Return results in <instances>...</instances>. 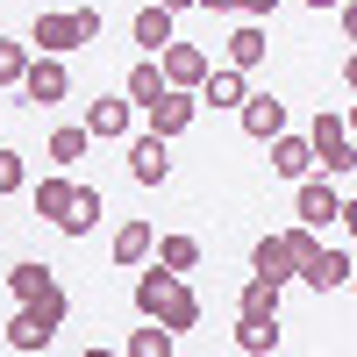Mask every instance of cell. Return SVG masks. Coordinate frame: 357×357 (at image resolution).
Here are the masks:
<instances>
[{"mask_svg": "<svg viewBox=\"0 0 357 357\" xmlns=\"http://www.w3.org/2000/svg\"><path fill=\"white\" fill-rule=\"evenodd\" d=\"M22 93L36 100V107H57V100H72V72H65V57H29L22 65Z\"/></svg>", "mask_w": 357, "mask_h": 357, "instance_id": "cell-3", "label": "cell"}, {"mask_svg": "<svg viewBox=\"0 0 357 357\" xmlns=\"http://www.w3.org/2000/svg\"><path fill=\"white\" fill-rule=\"evenodd\" d=\"M264 143H272V172H279V178H307V172H314V151H307V136L279 129V136H264Z\"/></svg>", "mask_w": 357, "mask_h": 357, "instance_id": "cell-13", "label": "cell"}, {"mask_svg": "<svg viewBox=\"0 0 357 357\" xmlns=\"http://www.w3.org/2000/svg\"><path fill=\"white\" fill-rule=\"evenodd\" d=\"M22 65H29V43L0 36V86H22Z\"/></svg>", "mask_w": 357, "mask_h": 357, "instance_id": "cell-30", "label": "cell"}, {"mask_svg": "<svg viewBox=\"0 0 357 357\" xmlns=\"http://www.w3.org/2000/svg\"><path fill=\"white\" fill-rule=\"evenodd\" d=\"M236 314H279V286H264V279H250L243 293H236Z\"/></svg>", "mask_w": 357, "mask_h": 357, "instance_id": "cell-29", "label": "cell"}, {"mask_svg": "<svg viewBox=\"0 0 357 357\" xmlns=\"http://www.w3.org/2000/svg\"><path fill=\"white\" fill-rule=\"evenodd\" d=\"M264 50H272V43H264V29H257L250 15L229 29V65H236V72H257V65H264Z\"/></svg>", "mask_w": 357, "mask_h": 357, "instance_id": "cell-16", "label": "cell"}, {"mask_svg": "<svg viewBox=\"0 0 357 357\" xmlns=\"http://www.w3.org/2000/svg\"><path fill=\"white\" fill-rule=\"evenodd\" d=\"M65 207H72V178H65V172H50L43 186H36V215H43V222H57Z\"/></svg>", "mask_w": 357, "mask_h": 357, "instance_id": "cell-26", "label": "cell"}, {"mask_svg": "<svg viewBox=\"0 0 357 357\" xmlns=\"http://www.w3.org/2000/svg\"><path fill=\"white\" fill-rule=\"evenodd\" d=\"M236 350L272 357V350H279V314H236Z\"/></svg>", "mask_w": 357, "mask_h": 357, "instance_id": "cell-17", "label": "cell"}, {"mask_svg": "<svg viewBox=\"0 0 357 357\" xmlns=\"http://www.w3.org/2000/svg\"><path fill=\"white\" fill-rule=\"evenodd\" d=\"M100 215H107L100 193H93V186H72V207H65L50 229H65V236H93V229H100Z\"/></svg>", "mask_w": 357, "mask_h": 357, "instance_id": "cell-15", "label": "cell"}, {"mask_svg": "<svg viewBox=\"0 0 357 357\" xmlns=\"http://www.w3.org/2000/svg\"><path fill=\"white\" fill-rule=\"evenodd\" d=\"M301 279H307L314 293H343V286H350V250H329V243H321V250L301 264Z\"/></svg>", "mask_w": 357, "mask_h": 357, "instance_id": "cell-10", "label": "cell"}, {"mask_svg": "<svg viewBox=\"0 0 357 357\" xmlns=\"http://www.w3.org/2000/svg\"><path fill=\"white\" fill-rule=\"evenodd\" d=\"M43 286H50V264H36V257H22V264H8V293H15V301H36Z\"/></svg>", "mask_w": 357, "mask_h": 357, "instance_id": "cell-25", "label": "cell"}, {"mask_svg": "<svg viewBox=\"0 0 357 357\" xmlns=\"http://www.w3.org/2000/svg\"><path fill=\"white\" fill-rule=\"evenodd\" d=\"M22 307H29V321H36L43 336H57V329H65V314H72V301H65V286H57V279L36 293V301H22Z\"/></svg>", "mask_w": 357, "mask_h": 357, "instance_id": "cell-20", "label": "cell"}, {"mask_svg": "<svg viewBox=\"0 0 357 357\" xmlns=\"http://www.w3.org/2000/svg\"><path fill=\"white\" fill-rule=\"evenodd\" d=\"M307 8H350V0H307Z\"/></svg>", "mask_w": 357, "mask_h": 357, "instance_id": "cell-35", "label": "cell"}, {"mask_svg": "<svg viewBox=\"0 0 357 357\" xmlns=\"http://www.w3.org/2000/svg\"><path fill=\"white\" fill-rule=\"evenodd\" d=\"M151 257L165 264V272H178V279H186L193 264H200V243H193V236H158V243H151Z\"/></svg>", "mask_w": 357, "mask_h": 357, "instance_id": "cell-23", "label": "cell"}, {"mask_svg": "<svg viewBox=\"0 0 357 357\" xmlns=\"http://www.w3.org/2000/svg\"><path fill=\"white\" fill-rule=\"evenodd\" d=\"M307 151H314V165L329 172V178H350V165H357V143H350V114L321 107V114H314V129H307Z\"/></svg>", "mask_w": 357, "mask_h": 357, "instance_id": "cell-1", "label": "cell"}, {"mask_svg": "<svg viewBox=\"0 0 357 357\" xmlns=\"http://www.w3.org/2000/svg\"><path fill=\"white\" fill-rule=\"evenodd\" d=\"M158 8H172V15H178V8H193V0H158Z\"/></svg>", "mask_w": 357, "mask_h": 357, "instance_id": "cell-36", "label": "cell"}, {"mask_svg": "<svg viewBox=\"0 0 357 357\" xmlns=\"http://www.w3.org/2000/svg\"><path fill=\"white\" fill-rule=\"evenodd\" d=\"M151 243H158L151 222H122V229H114V264H143V257H151Z\"/></svg>", "mask_w": 357, "mask_h": 357, "instance_id": "cell-21", "label": "cell"}, {"mask_svg": "<svg viewBox=\"0 0 357 357\" xmlns=\"http://www.w3.org/2000/svg\"><path fill=\"white\" fill-rule=\"evenodd\" d=\"M243 93H250V72H236V65H207L200 72V86H193V100L200 107H243Z\"/></svg>", "mask_w": 357, "mask_h": 357, "instance_id": "cell-5", "label": "cell"}, {"mask_svg": "<svg viewBox=\"0 0 357 357\" xmlns=\"http://www.w3.org/2000/svg\"><path fill=\"white\" fill-rule=\"evenodd\" d=\"M143 114H151V136H165V143H172V136H186V129H193L200 100L186 93V86H165V93H158L151 107H143Z\"/></svg>", "mask_w": 357, "mask_h": 357, "instance_id": "cell-4", "label": "cell"}, {"mask_svg": "<svg viewBox=\"0 0 357 357\" xmlns=\"http://www.w3.org/2000/svg\"><path fill=\"white\" fill-rule=\"evenodd\" d=\"M29 43H36L43 57H72V50L86 43V36H79V15H50V8H43L36 29H29Z\"/></svg>", "mask_w": 357, "mask_h": 357, "instance_id": "cell-6", "label": "cell"}, {"mask_svg": "<svg viewBox=\"0 0 357 357\" xmlns=\"http://www.w3.org/2000/svg\"><path fill=\"white\" fill-rule=\"evenodd\" d=\"M279 243L293 250V279H301V264L321 250V229H307V222H293V229H279Z\"/></svg>", "mask_w": 357, "mask_h": 357, "instance_id": "cell-28", "label": "cell"}, {"mask_svg": "<svg viewBox=\"0 0 357 357\" xmlns=\"http://www.w3.org/2000/svg\"><path fill=\"white\" fill-rule=\"evenodd\" d=\"M272 8H279V0H236V15H250V22H264Z\"/></svg>", "mask_w": 357, "mask_h": 357, "instance_id": "cell-33", "label": "cell"}, {"mask_svg": "<svg viewBox=\"0 0 357 357\" xmlns=\"http://www.w3.org/2000/svg\"><path fill=\"white\" fill-rule=\"evenodd\" d=\"M72 15H79V36H86V43H100V8H72Z\"/></svg>", "mask_w": 357, "mask_h": 357, "instance_id": "cell-32", "label": "cell"}, {"mask_svg": "<svg viewBox=\"0 0 357 357\" xmlns=\"http://www.w3.org/2000/svg\"><path fill=\"white\" fill-rule=\"evenodd\" d=\"M158 93H165V72H158V57H143V65L122 79V100H129V107H151Z\"/></svg>", "mask_w": 357, "mask_h": 357, "instance_id": "cell-22", "label": "cell"}, {"mask_svg": "<svg viewBox=\"0 0 357 357\" xmlns=\"http://www.w3.org/2000/svg\"><path fill=\"white\" fill-rule=\"evenodd\" d=\"M29 186V165H22V151H0V200L8 193H22Z\"/></svg>", "mask_w": 357, "mask_h": 357, "instance_id": "cell-31", "label": "cell"}, {"mask_svg": "<svg viewBox=\"0 0 357 357\" xmlns=\"http://www.w3.org/2000/svg\"><path fill=\"white\" fill-rule=\"evenodd\" d=\"M172 286H178V272H165L158 257H143V272H136V314L151 321V314H158V301H165Z\"/></svg>", "mask_w": 357, "mask_h": 357, "instance_id": "cell-18", "label": "cell"}, {"mask_svg": "<svg viewBox=\"0 0 357 357\" xmlns=\"http://www.w3.org/2000/svg\"><path fill=\"white\" fill-rule=\"evenodd\" d=\"M129 178H136V186H165V178H172L165 136H136V143H129Z\"/></svg>", "mask_w": 357, "mask_h": 357, "instance_id": "cell-8", "label": "cell"}, {"mask_svg": "<svg viewBox=\"0 0 357 357\" xmlns=\"http://www.w3.org/2000/svg\"><path fill=\"white\" fill-rule=\"evenodd\" d=\"M158 72H165V86H200V72H207V50H193V43H165L158 50Z\"/></svg>", "mask_w": 357, "mask_h": 357, "instance_id": "cell-9", "label": "cell"}, {"mask_svg": "<svg viewBox=\"0 0 357 357\" xmlns=\"http://www.w3.org/2000/svg\"><path fill=\"white\" fill-rule=\"evenodd\" d=\"M172 350H178V336L165 329V321H151V329L129 336V357H172Z\"/></svg>", "mask_w": 357, "mask_h": 357, "instance_id": "cell-27", "label": "cell"}, {"mask_svg": "<svg viewBox=\"0 0 357 357\" xmlns=\"http://www.w3.org/2000/svg\"><path fill=\"white\" fill-rule=\"evenodd\" d=\"M250 279H264V286H286V279H293V250L279 243V236H257V250H250Z\"/></svg>", "mask_w": 357, "mask_h": 357, "instance_id": "cell-14", "label": "cell"}, {"mask_svg": "<svg viewBox=\"0 0 357 357\" xmlns=\"http://www.w3.org/2000/svg\"><path fill=\"white\" fill-rule=\"evenodd\" d=\"M151 321H165L172 336H186V329H200V293H193L186 279H178V286L165 293V301H158V314H151Z\"/></svg>", "mask_w": 357, "mask_h": 357, "instance_id": "cell-12", "label": "cell"}, {"mask_svg": "<svg viewBox=\"0 0 357 357\" xmlns=\"http://www.w3.org/2000/svg\"><path fill=\"white\" fill-rule=\"evenodd\" d=\"M193 8H207V15H236V0H193Z\"/></svg>", "mask_w": 357, "mask_h": 357, "instance_id": "cell-34", "label": "cell"}, {"mask_svg": "<svg viewBox=\"0 0 357 357\" xmlns=\"http://www.w3.org/2000/svg\"><path fill=\"white\" fill-rule=\"evenodd\" d=\"M86 151H93V136H86V122H79V129H50V165H57V172H72V165H79Z\"/></svg>", "mask_w": 357, "mask_h": 357, "instance_id": "cell-24", "label": "cell"}, {"mask_svg": "<svg viewBox=\"0 0 357 357\" xmlns=\"http://www.w3.org/2000/svg\"><path fill=\"white\" fill-rule=\"evenodd\" d=\"M129 122H136V107L129 100H86V136H93V143H122L129 136Z\"/></svg>", "mask_w": 357, "mask_h": 357, "instance_id": "cell-7", "label": "cell"}, {"mask_svg": "<svg viewBox=\"0 0 357 357\" xmlns=\"http://www.w3.org/2000/svg\"><path fill=\"white\" fill-rule=\"evenodd\" d=\"M129 29H136V50H143V57H158V50L172 43V8H158V0H151V8H136Z\"/></svg>", "mask_w": 357, "mask_h": 357, "instance_id": "cell-19", "label": "cell"}, {"mask_svg": "<svg viewBox=\"0 0 357 357\" xmlns=\"http://www.w3.org/2000/svg\"><path fill=\"white\" fill-rule=\"evenodd\" d=\"M236 114H243V136H250V143H264V136L286 129V100H272V93H243Z\"/></svg>", "mask_w": 357, "mask_h": 357, "instance_id": "cell-11", "label": "cell"}, {"mask_svg": "<svg viewBox=\"0 0 357 357\" xmlns=\"http://www.w3.org/2000/svg\"><path fill=\"white\" fill-rule=\"evenodd\" d=\"M293 215H301L307 229H329V222H343V215H350V200H343V186H336L329 172H321V178L307 172V178H301V200H293Z\"/></svg>", "mask_w": 357, "mask_h": 357, "instance_id": "cell-2", "label": "cell"}]
</instances>
